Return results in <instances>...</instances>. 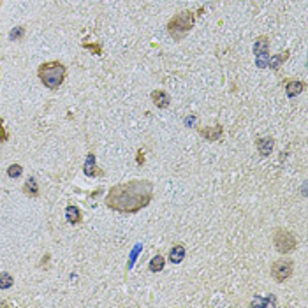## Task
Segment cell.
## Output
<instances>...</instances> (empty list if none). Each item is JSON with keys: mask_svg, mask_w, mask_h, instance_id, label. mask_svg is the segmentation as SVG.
Listing matches in <instances>:
<instances>
[{"mask_svg": "<svg viewBox=\"0 0 308 308\" xmlns=\"http://www.w3.org/2000/svg\"><path fill=\"white\" fill-rule=\"evenodd\" d=\"M153 183L150 180L136 178L117 183L108 190L104 202L110 210L123 215H134L144 210L153 199Z\"/></svg>", "mask_w": 308, "mask_h": 308, "instance_id": "1", "label": "cell"}, {"mask_svg": "<svg viewBox=\"0 0 308 308\" xmlns=\"http://www.w3.org/2000/svg\"><path fill=\"white\" fill-rule=\"evenodd\" d=\"M37 76L48 90H59L67 78V67L59 60H49L39 65Z\"/></svg>", "mask_w": 308, "mask_h": 308, "instance_id": "2", "label": "cell"}, {"mask_svg": "<svg viewBox=\"0 0 308 308\" xmlns=\"http://www.w3.org/2000/svg\"><path fill=\"white\" fill-rule=\"evenodd\" d=\"M194 25H195V13L185 9V11L176 13L175 16L168 21V25H166V30H168L169 37H171L173 41L182 42L183 39L192 32Z\"/></svg>", "mask_w": 308, "mask_h": 308, "instance_id": "3", "label": "cell"}, {"mask_svg": "<svg viewBox=\"0 0 308 308\" xmlns=\"http://www.w3.org/2000/svg\"><path fill=\"white\" fill-rule=\"evenodd\" d=\"M273 245L277 248V252L287 255V253L294 252L296 246L299 245V238L292 231L285 229V227H277L273 233Z\"/></svg>", "mask_w": 308, "mask_h": 308, "instance_id": "4", "label": "cell"}, {"mask_svg": "<svg viewBox=\"0 0 308 308\" xmlns=\"http://www.w3.org/2000/svg\"><path fill=\"white\" fill-rule=\"evenodd\" d=\"M270 273L275 282L284 284V282H287L289 278L292 277V273H294V261H292L289 255L278 257V259L273 261V264H271Z\"/></svg>", "mask_w": 308, "mask_h": 308, "instance_id": "5", "label": "cell"}, {"mask_svg": "<svg viewBox=\"0 0 308 308\" xmlns=\"http://www.w3.org/2000/svg\"><path fill=\"white\" fill-rule=\"evenodd\" d=\"M284 86H285V93H287L289 99H294V97H298L299 93L305 92L306 83L299 81V79H285Z\"/></svg>", "mask_w": 308, "mask_h": 308, "instance_id": "6", "label": "cell"}, {"mask_svg": "<svg viewBox=\"0 0 308 308\" xmlns=\"http://www.w3.org/2000/svg\"><path fill=\"white\" fill-rule=\"evenodd\" d=\"M151 97V102L155 104V108H159V110H166V108H169V104H171V97H169V93L166 92V90H153V92L150 93Z\"/></svg>", "mask_w": 308, "mask_h": 308, "instance_id": "7", "label": "cell"}, {"mask_svg": "<svg viewBox=\"0 0 308 308\" xmlns=\"http://www.w3.org/2000/svg\"><path fill=\"white\" fill-rule=\"evenodd\" d=\"M253 55L259 59H270V39L266 35L257 37L255 44H253Z\"/></svg>", "mask_w": 308, "mask_h": 308, "instance_id": "8", "label": "cell"}, {"mask_svg": "<svg viewBox=\"0 0 308 308\" xmlns=\"http://www.w3.org/2000/svg\"><path fill=\"white\" fill-rule=\"evenodd\" d=\"M199 134H201V137L206 141H219L220 137L224 136V129H222V125L202 127V129H199Z\"/></svg>", "mask_w": 308, "mask_h": 308, "instance_id": "9", "label": "cell"}, {"mask_svg": "<svg viewBox=\"0 0 308 308\" xmlns=\"http://www.w3.org/2000/svg\"><path fill=\"white\" fill-rule=\"evenodd\" d=\"M65 219H67V222L71 224V226H79V224L83 222V212L78 208V206L69 204L67 208H65Z\"/></svg>", "mask_w": 308, "mask_h": 308, "instance_id": "10", "label": "cell"}, {"mask_svg": "<svg viewBox=\"0 0 308 308\" xmlns=\"http://www.w3.org/2000/svg\"><path fill=\"white\" fill-rule=\"evenodd\" d=\"M185 255H187V248H185V245L176 243V245H173L171 248H169L168 259H169V263H171V264H180L185 259Z\"/></svg>", "mask_w": 308, "mask_h": 308, "instance_id": "11", "label": "cell"}, {"mask_svg": "<svg viewBox=\"0 0 308 308\" xmlns=\"http://www.w3.org/2000/svg\"><path fill=\"white\" fill-rule=\"evenodd\" d=\"M83 171H85V175L90 176V178H93V176H97L100 173L99 171V166H97V162H95V153H92V151H90V153L86 155L85 166H83Z\"/></svg>", "mask_w": 308, "mask_h": 308, "instance_id": "12", "label": "cell"}, {"mask_svg": "<svg viewBox=\"0 0 308 308\" xmlns=\"http://www.w3.org/2000/svg\"><path fill=\"white\" fill-rule=\"evenodd\" d=\"M255 146H257V150H259V153H261V157H268V155L273 151V146H275V141H273V137H259L257 139V143H255Z\"/></svg>", "mask_w": 308, "mask_h": 308, "instance_id": "13", "label": "cell"}, {"mask_svg": "<svg viewBox=\"0 0 308 308\" xmlns=\"http://www.w3.org/2000/svg\"><path fill=\"white\" fill-rule=\"evenodd\" d=\"M21 190H23L25 195H28V197H39V194H41V190H39V183L37 180L34 178V176H28L27 182L23 183V187H21Z\"/></svg>", "mask_w": 308, "mask_h": 308, "instance_id": "14", "label": "cell"}, {"mask_svg": "<svg viewBox=\"0 0 308 308\" xmlns=\"http://www.w3.org/2000/svg\"><path fill=\"white\" fill-rule=\"evenodd\" d=\"M148 268H150L151 273H161V271L166 268V259H164V255H159V253H157L155 257H151L150 263H148Z\"/></svg>", "mask_w": 308, "mask_h": 308, "instance_id": "15", "label": "cell"}, {"mask_svg": "<svg viewBox=\"0 0 308 308\" xmlns=\"http://www.w3.org/2000/svg\"><path fill=\"white\" fill-rule=\"evenodd\" d=\"M287 59H289V52H284V53H280V55L270 57V59H268V67L273 69V71H278V67H280L282 64H285Z\"/></svg>", "mask_w": 308, "mask_h": 308, "instance_id": "16", "label": "cell"}, {"mask_svg": "<svg viewBox=\"0 0 308 308\" xmlns=\"http://www.w3.org/2000/svg\"><path fill=\"white\" fill-rule=\"evenodd\" d=\"M14 285V278L11 277V273L4 271L0 273V289H11Z\"/></svg>", "mask_w": 308, "mask_h": 308, "instance_id": "17", "label": "cell"}, {"mask_svg": "<svg viewBox=\"0 0 308 308\" xmlns=\"http://www.w3.org/2000/svg\"><path fill=\"white\" fill-rule=\"evenodd\" d=\"M21 175H23L21 164H11L9 168H7V176H9V178H20Z\"/></svg>", "mask_w": 308, "mask_h": 308, "instance_id": "18", "label": "cell"}, {"mask_svg": "<svg viewBox=\"0 0 308 308\" xmlns=\"http://www.w3.org/2000/svg\"><path fill=\"white\" fill-rule=\"evenodd\" d=\"M23 34H25V28H23V27H16V28H14V30L9 34V39H11V41H18V39L23 37Z\"/></svg>", "mask_w": 308, "mask_h": 308, "instance_id": "19", "label": "cell"}, {"mask_svg": "<svg viewBox=\"0 0 308 308\" xmlns=\"http://www.w3.org/2000/svg\"><path fill=\"white\" fill-rule=\"evenodd\" d=\"M7 139H9V134L4 127V118H0V143H6Z\"/></svg>", "mask_w": 308, "mask_h": 308, "instance_id": "20", "label": "cell"}, {"mask_svg": "<svg viewBox=\"0 0 308 308\" xmlns=\"http://www.w3.org/2000/svg\"><path fill=\"white\" fill-rule=\"evenodd\" d=\"M0 306H6V303H4V301H0Z\"/></svg>", "mask_w": 308, "mask_h": 308, "instance_id": "21", "label": "cell"}, {"mask_svg": "<svg viewBox=\"0 0 308 308\" xmlns=\"http://www.w3.org/2000/svg\"><path fill=\"white\" fill-rule=\"evenodd\" d=\"M0 6H2V0H0Z\"/></svg>", "mask_w": 308, "mask_h": 308, "instance_id": "22", "label": "cell"}]
</instances>
